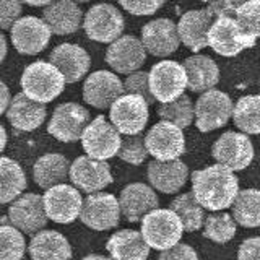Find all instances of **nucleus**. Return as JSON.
I'll return each instance as SVG.
<instances>
[{"label": "nucleus", "mask_w": 260, "mask_h": 260, "mask_svg": "<svg viewBox=\"0 0 260 260\" xmlns=\"http://www.w3.org/2000/svg\"><path fill=\"white\" fill-rule=\"evenodd\" d=\"M192 192L199 203L210 211H219L234 205L239 195V179L234 171L223 165L207 166L192 173Z\"/></svg>", "instance_id": "f257e3e1"}, {"label": "nucleus", "mask_w": 260, "mask_h": 260, "mask_svg": "<svg viewBox=\"0 0 260 260\" xmlns=\"http://www.w3.org/2000/svg\"><path fill=\"white\" fill-rule=\"evenodd\" d=\"M65 77L62 72L51 62L38 60L29 63L24 69L20 85L23 93L32 101L51 103L57 96H60L65 88Z\"/></svg>", "instance_id": "f03ea898"}, {"label": "nucleus", "mask_w": 260, "mask_h": 260, "mask_svg": "<svg viewBox=\"0 0 260 260\" xmlns=\"http://www.w3.org/2000/svg\"><path fill=\"white\" fill-rule=\"evenodd\" d=\"M184 224L171 208H156L142 219L143 239L151 249L168 250L179 244L184 233Z\"/></svg>", "instance_id": "7ed1b4c3"}, {"label": "nucleus", "mask_w": 260, "mask_h": 260, "mask_svg": "<svg viewBox=\"0 0 260 260\" xmlns=\"http://www.w3.org/2000/svg\"><path fill=\"white\" fill-rule=\"evenodd\" d=\"M150 88L154 100L168 104L179 100L189 88L185 67L176 60H161L150 70Z\"/></svg>", "instance_id": "20e7f679"}, {"label": "nucleus", "mask_w": 260, "mask_h": 260, "mask_svg": "<svg viewBox=\"0 0 260 260\" xmlns=\"http://www.w3.org/2000/svg\"><path fill=\"white\" fill-rule=\"evenodd\" d=\"M125 28V20L120 10L112 4H96L85 15L83 29L88 39L103 44L117 41Z\"/></svg>", "instance_id": "39448f33"}, {"label": "nucleus", "mask_w": 260, "mask_h": 260, "mask_svg": "<svg viewBox=\"0 0 260 260\" xmlns=\"http://www.w3.org/2000/svg\"><path fill=\"white\" fill-rule=\"evenodd\" d=\"M81 145L88 156L108 161L119 154L122 138L120 132L114 127L112 122H108L104 116H98L83 132Z\"/></svg>", "instance_id": "423d86ee"}, {"label": "nucleus", "mask_w": 260, "mask_h": 260, "mask_svg": "<svg viewBox=\"0 0 260 260\" xmlns=\"http://www.w3.org/2000/svg\"><path fill=\"white\" fill-rule=\"evenodd\" d=\"M91 124L88 109L77 103H62L52 112L47 132L63 143L81 140L86 127Z\"/></svg>", "instance_id": "0eeeda50"}, {"label": "nucleus", "mask_w": 260, "mask_h": 260, "mask_svg": "<svg viewBox=\"0 0 260 260\" xmlns=\"http://www.w3.org/2000/svg\"><path fill=\"white\" fill-rule=\"evenodd\" d=\"M234 106L230 94L219 89L202 93L195 103V125L200 132H211L221 128L233 117Z\"/></svg>", "instance_id": "6e6552de"}, {"label": "nucleus", "mask_w": 260, "mask_h": 260, "mask_svg": "<svg viewBox=\"0 0 260 260\" xmlns=\"http://www.w3.org/2000/svg\"><path fill=\"white\" fill-rule=\"evenodd\" d=\"M148 101L138 94H124L112 104L109 117L120 134L138 135L148 124Z\"/></svg>", "instance_id": "1a4fd4ad"}, {"label": "nucleus", "mask_w": 260, "mask_h": 260, "mask_svg": "<svg viewBox=\"0 0 260 260\" xmlns=\"http://www.w3.org/2000/svg\"><path fill=\"white\" fill-rule=\"evenodd\" d=\"M146 148L158 161H174L185 153V137L181 127L161 120L154 124L145 137Z\"/></svg>", "instance_id": "9d476101"}, {"label": "nucleus", "mask_w": 260, "mask_h": 260, "mask_svg": "<svg viewBox=\"0 0 260 260\" xmlns=\"http://www.w3.org/2000/svg\"><path fill=\"white\" fill-rule=\"evenodd\" d=\"M120 213V203L116 195L96 192L85 199L80 219L94 231H108L119 224Z\"/></svg>", "instance_id": "9b49d317"}, {"label": "nucleus", "mask_w": 260, "mask_h": 260, "mask_svg": "<svg viewBox=\"0 0 260 260\" xmlns=\"http://www.w3.org/2000/svg\"><path fill=\"white\" fill-rule=\"evenodd\" d=\"M208 46L223 57H236L244 49L254 47L255 41L244 35L236 18L221 16L211 24L208 32Z\"/></svg>", "instance_id": "f8f14e48"}, {"label": "nucleus", "mask_w": 260, "mask_h": 260, "mask_svg": "<svg viewBox=\"0 0 260 260\" xmlns=\"http://www.w3.org/2000/svg\"><path fill=\"white\" fill-rule=\"evenodd\" d=\"M44 197L38 193H24L8 208V221L28 236H36L47 224Z\"/></svg>", "instance_id": "ddd939ff"}, {"label": "nucleus", "mask_w": 260, "mask_h": 260, "mask_svg": "<svg viewBox=\"0 0 260 260\" xmlns=\"http://www.w3.org/2000/svg\"><path fill=\"white\" fill-rule=\"evenodd\" d=\"M211 154L218 165H223L231 171H242L254 159V146L247 134L224 132L213 143Z\"/></svg>", "instance_id": "4468645a"}, {"label": "nucleus", "mask_w": 260, "mask_h": 260, "mask_svg": "<svg viewBox=\"0 0 260 260\" xmlns=\"http://www.w3.org/2000/svg\"><path fill=\"white\" fill-rule=\"evenodd\" d=\"M52 31L44 20L38 16H21L10 28V41L20 54L36 55L43 52L51 41Z\"/></svg>", "instance_id": "2eb2a0df"}, {"label": "nucleus", "mask_w": 260, "mask_h": 260, "mask_svg": "<svg viewBox=\"0 0 260 260\" xmlns=\"http://www.w3.org/2000/svg\"><path fill=\"white\" fill-rule=\"evenodd\" d=\"M124 83L116 73L96 70L85 80L83 100L96 109H111L120 96H124Z\"/></svg>", "instance_id": "dca6fc26"}, {"label": "nucleus", "mask_w": 260, "mask_h": 260, "mask_svg": "<svg viewBox=\"0 0 260 260\" xmlns=\"http://www.w3.org/2000/svg\"><path fill=\"white\" fill-rule=\"evenodd\" d=\"M44 207L49 219L60 224H70L81 215L83 208V199L80 192L69 184L55 185L52 189L46 190Z\"/></svg>", "instance_id": "f3484780"}, {"label": "nucleus", "mask_w": 260, "mask_h": 260, "mask_svg": "<svg viewBox=\"0 0 260 260\" xmlns=\"http://www.w3.org/2000/svg\"><path fill=\"white\" fill-rule=\"evenodd\" d=\"M70 181L80 190L89 193H96L103 190L112 182L111 168L106 161L94 159L91 156H78L72 162L70 168Z\"/></svg>", "instance_id": "a211bd4d"}, {"label": "nucleus", "mask_w": 260, "mask_h": 260, "mask_svg": "<svg viewBox=\"0 0 260 260\" xmlns=\"http://www.w3.org/2000/svg\"><path fill=\"white\" fill-rule=\"evenodd\" d=\"M142 43L154 57H169L174 54L179 44H181V38H179L177 24L169 18H156L151 20L142 28Z\"/></svg>", "instance_id": "6ab92c4d"}, {"label": "nucleus", "mask_w": 260, "mask_h": 260, "mask_svg": "<svg viewBox=\"0 0 260 260\" xmlns=\"http://www.w3.org/2000/svg\"><path fill=\"white\" fill-rule=\"evenodd\" d=\"M106 62L117 73H134L146 62V49L142 39L135 36H120L106 51Z\"/></svg>", "instance_id": "aec40b11"}, {"label": "nucleus", "mask_w": 260, "mask_h": 260, "mask_svg": "<svg viewBox=\"0 0 260 260\" xmlns=\"http://www.w3.org/2000/svg\"><path fill=\"white\" fill-rule=\"evenodd\" d=\"M122 215L125 216L127 221L138 223L150 213L156 210L159 205V199L150 185L143 182L128 184L124 190L120 192L119 197Z\"/></svg>", "instance_id": "412c9836"}, {"label": "nucleus", "mask_w": 260, "mask_h": 260, "mask_svg": "<svg viewBox=\"0 0 260 260\" xmlns=\"http://www.w3.org/2000/svg\"><path fill=\"white\" fill-rule=\"evenodd\" d=\"M213 23L215 16L207 8L184 13L177 23L181 43L187 49H190L192 52H199L202 49H205L208 46V32Z\"/></svg>", "instance_id": "4be33fe9"}, {"label": "nucleus", "mask_w": 260, "mask_h": 260, "mask_svg": "<svg viewBox=\"0 0 260 260\" xmlns=\"http://www.w3.org/2000/svg\"><path fill=\"white\" fill-rule=\"evenodd\" d=\"M49 62L62 72L67 83L80 81L88 73L89 65H91V59L85 49L72 43H63L52 49Z\"/></svg>", "instance_id": "5701e85b"}, {"label": "nucleus", "mask_w": 260, "mask_h": 260, "mask_svg": "<svg viewBox=\"0 0 260 260\" xmlns=\"http://www.w3.org/2000/svg\"><path fill=\"white\" fill-rule=\"evenodd\" d=\"M43 20L51 28L52 35L69 36L77 32L85 21L81 8L73 0H54L43 12Z\"/></svg>", "instance_id": "b1692460"}, {"label": "nucleus", "mask_w": 260, "mask_h": 260, "mask_svg": "<svg viewBox=\"0 0 260 260\" xmlns=\"http://www.w3.org/2000/svg\"><path fill=\"white\" fill-rule=\"evenodd\" d=\"M187 177H189V168L181 159H153L148 165V181L154 189L162 193H177L185 185Z\"/></svg>", "instance_id": "393cba45"}, {"label": "nucleus", "mask_w": 260, "mask_h": 260, "mask_svg": "<svg viewBox=\"0 0 260 260\" xmlns=\"http://www.w3.org/2000/svg\"><path fill=\"white\" fill-rule=\"evenodd\" d=\"M7 119L16 130L21 132H32L46 120L47 109L46 104L32 101L23 91L12 98V104L7 111Z\"/></svg>", "instance_id": "a878e982"}, {"label": "nucleus", "mask_w": 260, "mask_h": 260, "mask_svg": "<svg viewBox=\"0 0 260 260\" xmlns=\"http://www.w3.org/2000/svg\"><path fill=\"white\" fill-rule=\"evenodd\" d=\"M106 249L112 260H146L151 247L143 239L142 233L135 230H122L111 236Z\"/></svg>", "instance_id": "bb28decb"}, {"label": "nucleus", "mask_w": 260, "mask_h": 260, "mask_svg": "<svg viewBox=\"0 0 260 260\" xmlns=\"http://www.w3.org/2000/svg\"><path fill=\"white\" fill-rule=\"evenodd\" d=\"M70 161L60 153H47L43 154L32 166V177L41 189H52L60 185L70 177Z\"/></svg>", "instance_id": "cd10ccee"}, {"label": "nucleus", "mask_w": 260, "mask_h": 260, "mask_svg": "<svg viewBox=\"0 0 260 260\" xmlns=\"http://www.w3.org/2000/svg\"><path fill=\"white\" fill-rule=\"evenodd\" d=\"M31 260H70L72 247L59 231L44 230L32 236L29 242Z\"/></svg>", "instance_id": "c85d7f7f"}, {"label": "nucleus", "mask_w": 260, "mask_h": 260, "mask_svg": "<svg viewBox=\"0 0 260 260\" xmlns=\"http://www.w3.org/2000/svg\"><path fill=\"white\" fill-rule=\"evenodd\" d=\"M184 67L189 78V89L193 93H205L213 89L219 81V69L208 55L195 54L187 57Z\"/></svg>", "instance_id": "c756f323"}, {"label": "nucleus", "mask_w": 260, "mask_h": 260, "mask_svg": "<svg viewBox=\"0 0 260 260\" xmlns=\"http://www.w3.org/2000/svg\"><path fill=\"white\" fill-rule=\"evenodd\" d=\"M234 124L247 135L260 134V94H247L239 98L233 112Z\"/></svg>", "instance_id": "7c9ffc66"}, {"label": "nucleus", "mask_w": 260, "mask_h": 260, "mask_svg": "<svg viewBox=\"0 0 260 260\" xmlns=\"http://www.w3.org/2000/svg\"><path fill=\"white\" fill-rule=\"evenodd\" d=\"M0 174H2L0 202L8 203L21 197V193L26 189L28 182H26V176H24L18 162L7 156H2V159H0Z\"/></svg>", "instance_id": "2f4dec72"}, {"label": "nucleus", "mask_w": 260, "mask_h": 260, "mask_svg": "<svg viewBox=\"0 0 260 260\" xmlns=\"http://www.w3.org/2000/svg\"><path fill=\"white\" fill-rule=\"evenodd\" d=\"M169 208L177 213V216L181 218V221L184 224V230L193 233L202 228V224H205V213H203V207L199 203V200L195 199L193 192H185L171 202Z\"/></svg>", "instance_id": "473e14b6"}, {"label": "nucleus", "mask_w": 260, "mask_h": 260, "mask_svg": "<svg viewBox=\"0 0 260 260\" xmlns=\"http://www.w3.org/2000/svg\"><path fill=\"white\" fill-rule=\"evenodd\" d=\"M234 219L244 228L260 226V190H241L233 205Z\"/></svg>", "instance_id": "72a5a7b5"}, {"label": "nucleus", "mask_w": 260, "mask_h": 260, "mask_svg": "<svg viewBox=\"0 0 260 260\" xmlns=\"http://www.w3.org/2000/svg\"><path fill=\"white\" fill-rule=\"evenodd\" d=\"M158 116L161 120H168L173 122L177 127L187 128L195 117V108L192 104V100L187 94H182L179 100L168 103V104H161L158 109Z\"/></svg>", "instance_id": "f704fd0d"}, {"label": "nucleus", "mask_w": 260, "mask_h": 260, "mask_svg": "<svg viewBox=\"0 0 260 260\" xmlns=\"http://www.w3.org/2000/svg\"><path fill=\"white\" fill-rule=\"evenodd\" d=\"M0 242H2V258L0 260H21L26 250L23 233L12 224H8V216L2 219L0 226Z\"/></svg>", "instance_id": "c9c22d12"}, {"label": "nucleus", "mask_w": 260, "mask_h": 260, "mask_svg": "<svg viewBox=\"0 0 260 260\" xmlns=\"http://www.w3.org/2000/svg\"><path fill=\"white\" fill-rule=\"evenodd\" d=\"M205 238L218 244L230 242L236 234V221L228 213H215L205 219Z\"/></svg>", "instance_id": "e433bc0d"}, {"label": "nucleus", "mask_w": 260, "mask_h": 260, "mask_svg": "<svg viewBox=\"0 0 260 260\" xmlns=\"http://www.w3.org/2000/svg\"><path fill=\"white\" fill-rule=\"evenodd\" d=\"M236 20L244 35L257 43L260 38V0H247L239 8Z\"/></svg>", "instance_id": "4c0bfd02"}, {"label": "nucleus", "mask_w": 260, "mask_h": 260, "mask_svg": "<svg viewBox=\"0 0 260 260\" xmlns=\"http://www.w3.org/2000/svg\"><path fill=\"white\" fill-rule=\"evenodd\" d=\"M148 148H146V142L142 134L138 135H127L124 140H122V146H120V151L117 156L128 162V165H134L138 166L148 158Z\"/></svg>", "instance_id": "58836bf2"}, {"label": "nucleus", "mask_w": 260, "mask_h": 260, "mask_svg": "<svg viewBox=\"0 0 260 260\" xmlns=\"http://www.w3.org/2000/svg\"><path fill=\"white\" fill-rule=\"evenodd\" d=\"M124 88H125L127 94L142 96L148 101V104H153L154 101H156L153 93H151V88H150V72L137 70L134 73H130L124 81Z\"/></svg>", "instance_id": "ea45409f"}, {"label": "nucleus", "mask_w": 260, "mask_h": 260, "mask_svg": "<svg viewBox=\"0 0 260 260\" xmlns=\"http://www.w3.org/2000/svg\"><path fill=\"white\" fill-rule=\"evenodd\" d=\"M119 5L135 16H148L156 13L166 0H117Z\"/></svg>", "instance_id": "a19ab883"}, {"label": "nucleus", "mask_w": 260, "mask_h": 260, "mask_svg": "<svg viewBox=\"0 0 260 260\" xmlns=\"http://www.w3.org/2000/svg\"><path fill=\"white\" fill-rule=\"evenodd\" d=\"M21 0H0V26L2 29H10L20 20Z\"/></svg>", "instance_id": "79ce46f5"}, {"label": "nucleus", "mask_w": 260, "mask_h": 260, "mask_svg": "<svg viewBox=\"0 0 260 260\" xmlns=\"http://www.w3.org/2000/svg\"><path fill=\"white\" fill-rule=\"evenodd\" d=\"M246 4V0H211L208 4L207 10L216 18H221V16H233L236 18L239 8Z\"/></svg>", "instance_id": "37998d69"}, {"label": "nucleus", "mask_w": 260, "mask_h": 260, "mask_svg": "<svg viewBox=\"0 0 260 260\" xmlns=\"http://www.w3.org/2000/svg\"><path fill=\"white\" fill-rule=\"evenodd\" d=\"M158 260H199L197 252H195L189 244H181L171 247L168 250H162Z\"/></svg>", "instance_id": "c03bdc74"}, {"label": "nucleus", "mask_w": 260, "mask_h": 260, "mask_svg": "<svg viewBox=\"0 0 260 260\" xmlns=\"http://www.w3.org/2000/svg\"><path fill=\"white\" fill-rule=\"evenodd\" d=\"M238 260H260V238H249L239 246Z\"/></svg>", "instance_id": "a18cd8bd"}, {"label": "nucleus", "mask_w": 260, "mask_h": 260, "mask_svg": "<svg viewBox=\"0 0 260 260\" xmlns=\"http://www.w3.org/2000/svg\"><path fill=\"white\" fill-rule=\"evenodd\" d=\"M0 88H2V104H0V112L7 114L8 108H10V104H12L10 93H8V88H7V85L4 83V81L0 83Z\"/></svg>", "instance_id": "49530a36"}, {"label": "nucleus", "mask_w": 260, "mask_h": 260, "mask_svg": "<svg viewBox=\"0 0 260 260\" xmlns=\"http://www.w3.org/2000/svg\"><path fill=\"white\" fill-rule=\"evenodd\" d=\"M21 2L31 7H47V5H51L54 0H21Z\"/></svg>", "instance_id": "de8ad7c7"}, {"label": "nucleus", "mask_w": 260, "mask_h": 260, "mask_svg": "<svg viewBox=\"0 0 260 260\" xmlns=\"http://www.w3.org/2000/svg\"><path fill=\"white\" fill-rule=\"evenodd\" d=\"M0 46H2V59L0 60H5V57H7V38L5 35H0Z\"/></svg>", "instance_id": "09e8293b"}, {"label": "nucleus", "mask_w": 260, "mask_h": 260, "mask_svg": "<svg viewBox=\"0 0 260 260\" xmlns=\"http://www.w3.org/2000/svg\"><path fill=\"white\" fill-rule=\"evenodd\" d=\"M81 260H112V258H108L104 255H98V254H91V255H86L85 258H81Z\"/></svg>", "instance_id": "8fccbe9b"}, {"label": "nucleus", "mask_w": 260, "mask_h": 260, "mask_svg": "<svg viewBox=\"0 0 260 260\" xmlns=\"http://www.w3.org/2000/svg\"><path fill=\"white\" fill-rule=\"evenodd\" d=\"M0 134H2V150H5V146H7V130H5L4 125L0 127Z\"/></svg>", "instance_id": "3c124183"}, {"label": "nucleus", "mask_w": 260, "mask_h": 260, "mask_svg": "<svg viewBox=\"0 0 260 260\" xmlns=\"http://www.w3.org/2000/svg\"><path fill=\"white\" fill-rule=\"evenodd\" d=\"M73 2H77V4H86V2H89V0H73Z\"/></svg>", "instance_id": "603ef678"}, {"label": "nucleus", "mask_w": 260, "mask_h": 260, "mask_svg": "<svg viewBox=\"0 0 260 260\" xmlns=\"http://www.w3.org/2000/svg\"><path fill=\"white\" fill-rule=\"evenodd\" d=\"M202 2H207V4H210V2H211V0H202Z\"/></svg>", "instance_id": "864d4df0"}]
</instances>
